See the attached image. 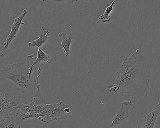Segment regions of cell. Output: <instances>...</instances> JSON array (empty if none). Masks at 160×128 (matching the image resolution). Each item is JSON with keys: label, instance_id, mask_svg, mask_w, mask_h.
I'll return each mask as SVG.
<instances>
[{"label": "cell", "instance_id": "11", "mask_svg": "<svg viewBox=\"0 0 160 128\" xmlns=\"http://www.w3.org/2000/svg\"><path fill=\"white\" fill-rule=\"evenodd\" d=\"M116 0H114L112 3L106 8L104 13L99 16L98 19L101 21L103 23H108L111 20V18L110 17V14L111 12L113 10L114 7L116 3Z\"/></svg>", "mask_w": 160, "mask_h": 128}, {"label": "cell", "instance_id": "12", "mask_svg": "<svg viewBox=\"0 0 160 128\" xmlns=\"http://www.w3.org/2000/svg\"><path fill=\"white\" fill-rule=\"evenodd\" d=\"M20 119V115L14 116L11 118H7L3 128H19L20 127L19 125Z\"/></svg>", "mask_w": 160, "mask_h": 128}, {"label": "cell", "instance_id": "6", "mask_svg": "<svg viewBox=\"0 0 160 128\" xmlns=\"http://www.w3.org/2000/svg\"><path fill=\"white\" fill-rule=\"evenodd\" d=\"M28 12V11L27 9H24L22 11V13L18 17L14 19L13 23L11 25L10 33L3 44L4 47L5 49H8L9 44L12 42L13 39L16 38L20 26L22 25H25V23L22 22V20L27 15Z\"/></svg>", "mask_w": 160, "mask_h": 128}, {"label": "cell", "instance_id": "10", "mask_svg": "<svg viewBox=\"0 0 160 128\" xmlns=\"http://www.w3.org/2000/svg\"><path fill=\"white\" fill-rule=\"evenodd\" d=\"M37 54L38 56L36 57V59L33 62L30 68V75L31 76H32V72L33 69L35 66L41 62H46L47 63H50L52 59V57H51L48 54H46L40 48H38Z\"/></svg>", "mask_w": 160, "mask_h": 128}, {"label": "cell", "instance_id": "4", "mask_svg": "<svg viewBox=\"0 0 160 128\" xmlns=\"http://www.w3.org/2000/svg\"><path fill=\"white\" fill-rule=\"evenodd\" d=\"M131 105L132 102L130 100L122 101L121 107L116 111L109 125L110 128H119L127 124Z\"/></svg>", "mask_w": 160, "mask_h": 128}, {"label": "cell", "instance_id": "16", "mask_svg": "<svg viewBox=\"0 0 160 128\" xmlns=\"http://www.w3.org/2000/svg\"><path fill=\"white\" fill-rule=\"evenodd\" d=\"M19 128H21V126H20V127Z\"/></svg>", "mask_w": 160, "mask_h": 128}, {"label": "cell", "instance_id": "5", "mask_svg": "<svg viewBox=\"0 0 160 128\" xmlns=\"http://www.w3.org/2000/svg\"><path fill=\"white\" fill-rule=\"evenodd\" d=\"M71 107L68 104H63L62 101L52 104V107L45 113V115L50 118L52 121L63 120L70 116Z\"/></svg>", "mask_w": 160, "mask_h": 128}, {"label": "cell", "instance_id": "13", "mask_svg": "<svg viewBox=\"0 0 160 128\" xmlns=\"http://www.w3.org/2000/svg\"><path fill=\"white\" fill-rule=\"evenodd\" d=\"M43 1L48 3L58 4L64 3H73L78 1L76 0H44Z\"/></svg>", "mask_w": 160, "mask_h": 128}, {"label": "cell", "instance_id": "15", "mask_svg": "<svg viewBox=\"0 0 160 128\" xmlns=\"http://www.w3.org/2000/svg\"><path fill=\"white\" fill-rule=\"evenodd\" d=\"M4 56V54L0 51V57H3Z\"/></svg>", "mask_w": 160, "mask_h": 128}, {"label": "cell", "instance_id": "3", "mask_svg": "<svg viewBox=\"0 0 160 128\" xmlns=\"http://www.w3.org/2000/svg\"><path fill=\"white\" fill-rule=\"evenodd\" d=\"M36 57L31 54L12 64H8L0 69V79H5L11 81L19 90L20 93L27 98V90L30 87L32 76H30V68Z\"/></svg>", "mask_w": 160, "mask_h": 128}, {"label": "cell", "instance_id": "7", "mask_svg": "<svg viewBox=\"0 0 160 128\" xmlns=\"http://www.w3.org/2000/svg\"><path fill=\"white\" fill-rule=\"evenodd\" d=\"M160 112V103L157 104L150 113L138 123L137 128H154Z\"/></svg>", "mask_w": 160, "mask_h": 128}, {"label": "cell", "instance_id": "1", "mask_svg": "<svg viewBox=\"0 0 160 128\" xmlns=\"http://www.w3.org/2000/svg\"><path fill=\"white\" fill-rule=\"evenodd\" d=\"M115 79L106 89L107 94L119 97L126 94L142 97L148 95L151 69L150 60L139 49L122 62Z\"/></svg>", "mask_w": 160, "mask_h": 128}, {"label": "cell", "instance_id": "8", "mask_svg": "<svg viewBox=\"0 0 160 128\" xmlns=\"http://www.w3.org/2000/svg\"><path fill=\"white\" fill-rule=\"evenodd\" d=\"M49 34L50 32L48 27L46 26H42L40 30L39 37L33 41L29 42L28 43V47L29 48L36 47L40 48L41 46H43L48 41Z\"/></svg>", "mask_w": 160, "mask_h": 128}, {"label": "cell", "instance_id": "14", "mask_svg": "<svg viewBox=\"0 0 160 128\" xmlns=\"http://www.w3.org/2000/svg\"><path fill=\"white\" fill-rule=\"evenodd\" d=\"M7 118H0V128H3L5 122Z\"/></svg>", "mask_w": 160, "mask_h": 128}, {"label": "cell", "instance_id": "9", "mask_svg": "<svg viewBox=\"0 0 160 128\" xmlns=\"http://www.w3.org/2000/svg\"><path fill=\"white\" fill-rule=\"evenodd\" d=\"M59 36L62 40L60 47L62 48L63 52L65 54L66 57H68L69 55V50L73 39V35L72 34L60 33Z\"/></svg>", "mask_w": 160, "mask_h": 128}, {"label": "cell", "instance_id": "2", "mask_svg": "<svg viewBox=\"0 0 160 128\" xmlns=\"http://www.w3.org/2000/svg\"><path fill=\"white\" fill-rule=\"evenodd\" d=\"M20 102L25 104L34 103L33 100L22 95L11 81L0 79V118H9L20 115L21 111L16 108Z\"/></svg>", "mask_w": 160, "mask_h": 128}]
</instances>
